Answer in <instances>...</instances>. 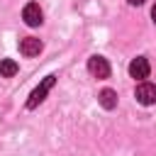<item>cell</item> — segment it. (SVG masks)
<instances>
[{
    "label": "cell",
    "instance_id": "9",
    "mask_svg": "<svg viewBox=\"0 0 156 156\" xmlns=\"http://www.w3.org/2000/svg\"><path fill=\"white\" fill-rule=\"evenodd\" d=\"M127 2H129V5H144L146 0H127Z\"/></svg>",
    "mask_w": 156,
    "mask_h": 156
},
{
    "label": "cell",
    "instance_id": "2",
    "mask_svg": "<svg viewBox=\"0 0 156 156\" xmlns=\"http://www.w3.org/2000/svg\"><path fill=\"white\" fill-rule=\"evenodd\" d=\"M88 71H90L95 78H107V76H110V63H107V58H102V56H90V58H88Z\"/></svg>",
    "mask_w": 156,
    "mask_h": 156
},
{
    "label": "cell",
    "instance_id": "3",
    "mask_svg": "<svg viewBox=\"0 0 156 156\" xmlns=\"http://www.w3.org/2000/svg\"><path fill=\"white\" fill-rule=\"evenodd\" d=\"M22 17H24V22H27L29 27H39V24L44 22L41 7H39L37 2H29V5H24V10H22Z\"/></svg>",
    "mask_w": 156,
    "mask_h": 156
},
{
    "label": "cell",
    "instance_id": "6",
    "mask_svg": "<svg viewBox=\"0 0 156 156\" xmlns=\"http://www.w3.org/2000/svg\"><path fill=\"white\" fill-rule=\"evenodd\" d=\"M20 51H22L24 56H39V51H41V41H39L37 37H24V39L20 41Z\"/></svg>",
    "mask_w": 156,
    "mask_h": 156
},
{
    "label": "cell",
    "instance_id": "1",
    "mask_svg": "<svg viewBox=\"0 0 156 156\" xmlns=\"http://www.w3.org/2000/svg\"><path fill=\"white\" fill-rule=\"evenodd\" d=\"M54 83H56V76H46V78H44V80L34 88V93L29 95V100H27V110H34V107H37V105L46 98V93L54 88Z\"/></svg>",
    "mask_w": 156,
    "mask_h": 156
},
{
    "label": "cell",
    "instance_id": "10",
    "mask_svg": "<svg viewBox=\"0 0 156 156\" xmlns=\"http://www.w3.org/2000/svg\"><path fill=\"white\" fill-rule=\"evenodd\" d=\"M151 17H154V22H156V5H154V10H151Z\"/></svg>",
    "mask_w": 156,
    "mask_h": 156
},
{
    "label": "cell",
    "instance_id": "8",
    "mask_svg": "<svg viewBox=\"0 0 156 156\" xmlns=\"http://www.w3.org/2000/svg\"><path fill=\"white\" fill-rule=\"evenodd\" d=\"M15 73H17V61L2 58V61H0V76H2V78H12Z\"/></svg>",
    "mask_w": 156,
    "mask_h": 156
},
{
    "label": "cell",
    "instance_id": "4",
    "mask_svg": "<svg viewBox=\"0 0 156 156\" xmlns=\"http://www.w3.org/2000/svg\"><path fill=\"white\" fill-rule=\"evenodd\" d=\"M134 95H136V100L141 105H154L156 102V85L154 83H139Z\"/></svg>",
    "mask_w": 156,
    "mask_h": 156
},
{
    "label": "cell",
    "instance_id": "5",
    "mask_svg": "<svg viewBox=\"0 0 156 156\" xmlns=\"http://www.w3.org/2000/svg\"><path fill=\"white\" fill-rule=\"evenodd\" d=\"M149 71H151V66H149V61L144 56H136L129 63V76L132 78H149Z\"/></svg>",
    "mask_w": 156,
    "mask_h": 156
},
{
    "label": "cell",
    "instance_id": "7",
    "mask_svg": "<svg viewBox=\"0 0 156 156\" xmlns=\"http://www.w3.org/2000/svg\"><path fill=\"white\" fill-rule=\"evenodd\" d=\"M98 100H100V105H102L105 110H112V107L117 105V93H115V90H110V88H105V90L98 95Z\"/></svg>",
    "mask_w": 156,
    "mask_h": 156
}]
</instances>
